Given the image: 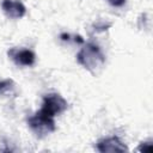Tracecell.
Wrapping results in <instances>:
<instances>
[{"instance_id": "1", "label": "cell", "mask_w": 153, "mask_h": 153, "mask_svg": "<svg viewBox=\"0 0 153 153\" xmlns=\"http://www.w3.org/2000/svg\"><path fill=\"white\" fill-rule=\"evenodd\" d=\"M76 61L91 74L98 75L105 65V55L94 43H86L76 54Z\"/></svg>"}, {"instance_id": "2", "label": "cell", "mask_w": 153, "mask_h": 153, "mask_svg": "<svg viewBox=\"0 0 153 153\" xmlns=\"http://www.w3.org/2000/svg\"><path fill=\"white\" fill-rule=\"evenodd\" d=\"M27 126L37 137H45L53 131H55V117L49 116L42 110L36 111L32 116L27 118Z\"/></svg>"}, {"instance_id": "3", "label": "cell", "mask_w": 153, "mask_h": 153, "mask_svg": "<svg viewBox=\"0 0 153 153\" xmlns=\"http://www.w3.org/2000/svg\"><path fill=\"white\" fill-rule=\"evenodd\" d=\"M68 108L67 100L59 93H48L43 97L42 106L39 110L48 114L51 117H55L62 112H65Z\"/></svg>"}, {"instance_id": "4", "label": "cell", "mask_w": 153, "mask_h": 153, "mask_svg": "<svg viewBox=\"0 0 153 153\" xmlns=\"http://www.w3.org/2000/svg\"><path fill=\"white\" fill-rule=\"evenodd\" d=\"M7 55L18 67H31L36 62V54L27 48L13 47L8 49Z\"/></svg>"}, {"instance_id": "5", "label": "cell", "mask_w": 153, "mask_h": 153, "mask_svg": "<svg viewBox=\"0 0 153 153\" xmlns=\"http://www.w3.org/2000/svg\"><path fill=\"white\" fill-rule=\"evenodd\" d=\"M97 151L102 153L106 152H127L128 147L117 136H106L97 141Z\"/></svg>"}, {"instance_id": "6", "label": "cell", "mask_w": 153, "mask_h": 153, "mask_svg": "<svg viewBox=\"0 0 153 153\" xmlns=\"http://www.w3.org/2000/svg\"><path fill=\"white\" fill-rule=\"evenodd\" d=\"M1 8L10 19H20L26 13V7L20 0H2Z\"/></svg>"}, {"instance_id": "7", "label": "cell", "mask_w": 153, "mask_h": 153, "mask_svg": "<svg viewBox=\"0 0 153 153\" xmlns=\"http://www.w3.org/2000/svg\"><path fill=\"white\" fill-rule=\"evenodd\" d=\"M16 91V82L7 78V79H1L0 80V96H7L12 94Z\"/></svg>"}, {"instance_id": "8", "label": "cell", "mask_w": 153, "mask_h": 153, "mask_svg": "<svg viewBox=\"0 0 153 153\" xmlns=\"http://www.w3.org/2000/svg\"><path fill=\"white\" fill-rule=\"evenodd\" d=\"M111 25H112V23H110L108 20H102L100 19V20L94 22L92 27H93V30L96 32H103V31H106L109 27H111Z\"/></svg>"}, {"instance_id": "9", "label": "cell", "mask_w": 153, "mask_h": 153, "mask_svg": "<svg viewBox=\"0 0 153 153\" xmlns=\"http://www.w3.org/2000/svg\"><path fill=\"white\" fill-rule=\"evenodd\" d=\"M60 38H61L62 41H67V42L73 41L74 43H78V44H82V43H85L84 38H82L80 35H71V33L63 32V33L60 35Z\"/></svg>"}, {"instance_id": "10", "label": "cell", "mask_w": 153, "mask_h": 153, "mask_svg": "<svg viewBox=\"0 0 153 153\" xmlns=\"http://www.w3.org/2000/svg\"><path fill=\"white\" fill-rule=\"evenodd\" d=\"M153 149V143L152 141H147V142H141L140 146L137 147L139 152H151Z\"/></svg>"}, {"instance_id": "11", "label": "cell", "mask_w": 153, "mask_h": 153, "mask_svg": "<svg viewBox=\"0 0 153 153\" xmlns=\"http://www.w3.org/2000/svg\"><path fill=\"white\" fill-rule=\"evenodd\" d=\"M112 7H122L126 5L127 0H106Z\"/></svg>"}]
</instances>
